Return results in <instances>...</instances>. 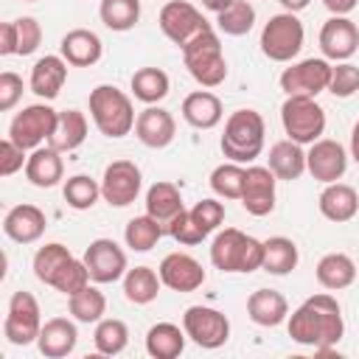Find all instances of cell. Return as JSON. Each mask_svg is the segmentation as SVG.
<instances>
[{
	"label": "cell",
	"mask_w": 359,
	"mask_h": 359,
	"mask_svg": "<svg viewBox=\"0 0 359 359\" xmlns=\"http://www.w3.org/2000/svg\"><path fill=\"white\" fill-rule=\"evenodd\" d=\"M17 53V22H3L0 25V56Z\"/></svg>",
	"instance_id": "cell-50"
},
{
	"label": "cell",
	"mask_w": 359,
	"mask_h": 359,
	"mask_svg": "<svg viewBox=\"0 0 359 359\" xmlns=\"http://www.w3.org/2000/svg\"><path fill=\"white\" fill-rule=\"evenodd\" d=\"M67 309H70V314H73L76 323L90 325V323L104 320V314H107V297H104V292L98 286H90L87 283L84 289H79L76 294L67 297Z\"/></svg>",
	"instance_id": "cell-36"
},
{
	"label": "cell",
	"mask_w": 359,
	"mask_h": 359,
	"mask_svg": "<svg viewBox=\"0 0 359 359\" xmlns=\"http://www.w3.org/2000/svg\"><path fill=\"white\" fill-rule=\"evenodd\" d=\"M306 171L320 182H337L348 171V151L339 140L320 137L306 151Z\"/></svg>",
	"instance_id": "cell-16"
},
{
	"label": "cell",
	"mask_w": 359,
	"mask_h": 359,
	"mask_svg": "<svg viewBox=\"0 0 359 359\" xmlns=\"http://www.w3.org/2000/svg\"><path fill=\"white\" fill-rule=\"evenodd\" d=\"M135 135L137 140L146 146V149H165L174 135H177V123H174V115L163 107H154L149 104L143 112H137V121H135Z\"/></svg>",
	"instance_id": "cell-20"
},
{
	"label": "cell",
	"mask_w": 359,
	"mask_h": 359,
	"mask_svg": "<svg viewBox=\"0 0 359 359\" xmlns=\"http://www.w3.org/2000/svg\"><path fill=\"white\" fill-rule=\"evenodd\" d=\"M81 261H84L93 283H115L126 275V252L112 238L90 241Z\"/></svg>",
	"instance_id": "cell-15"
},
{
	"label": "cell",
	"mask_w": 359,
	"mask_h": 359,
	"mask_svg": "<svg viewBox=\"0 0 359 359\" xmlns=\"http://www.w3.org/2000/svg\"><path fill=\"white\" fill-rule=\"evenodd\" d=\"M331 81V65L328 59H303L294 62L292 67H286L280 73V90L286 95H306V98H317L323 90H328Z\"/></svg>",
	"instance_id": "cell-13"
},
{
	"label": "cell",
	"mask_w": 359,
	"mask_h": 359,
	"mask_svg": "<svg viewBox=\"0 0 359 359\" xmlns=\"http://www.w3.org/2000/svg\"><path fill=\"white\" fill-rule=\"evenodd\" d=\"M56 118H59V112L48 104L22 107L8 123V137L17 146H22L25 151H34L42 146V140H50V135L56 129Z\"/></svg>",
	"instance_id": "cell-9"
},
{
	"label": "cell",
	"mask_w": 359,
	"mask_h": 359,
	"mask_svg": "<svg viewBox=\"0 0 359 359\" xmlns=\"http://www.w3.org/2000/svg\"><path fill=\"white\" fill-rule=\"evenodd\" d=\"M247 314H250V320L255 325L275 328V325H280L289 317V303L275 289H255L247 297Z\"/></svg>",
	"instance_id": "cell-27"
},
{
	"label": "cell",
	"mask_w": 359,
	"mask_h": 359,
	"mask_svg": "<svg viewBox=\"0 0 359 359\" xmlns=\"http://www.w3.org/2000/svg\"><path fill=\"white\" fill-rule=\"evenodd\" d=\"M188 213H191V219L199 224V230H202L205 236H210L213 230H219V224L224 222V205L216 202V199H202V202H196Z\"/></svg>",
	"instance_id": "cell-45"
},
{
	"label": "cell",
	"mask_w": 359,
	"mask_h": 359,
	"mask_svg": "<svg viewBox=\"0 0 359 359\" xmlns=\"http://www.w3.org/2000/svg\"><path fill=\"white\" fill-rule=\"evenodd\" d=\"M182 62L188 67V73L194 76L196 84L202 87H219L227 79V59L219 42V34L213 28L202 31L196 39H191L182 48Z\"/></svg>",
	"instance_id": "cell-6"
},
{
	"label": "cell",
	"mask_w": 359,
	"mask_h": 359,
	"mask_svg": "<svg viewBox=\"0 0 359 359\" xmlns=\"http://www.w3.org/2000/svg\"><path fill=\"white\" fill-rule=\"evenodd\" d=\"M76 342H79L76 323L67 320V317H50V320L42 323L36 348L48 359H65V356H70L76 351Z\"/></svg>",
	"instance_id": "cell-21"
},
{
	"label": "cell",
	"mask_w": 359,
	"mask_h": 359,
	"mask_svg": "<svg viewBox=\"0 0 359 359\" xmlns=\"http://www.w3.org/2000/svg\"><path fill=\"white\" fill-rule=\"evenodd\" d=\"M62 194H65V202L73 210H90L98 202V196H101V182H95L87 174H76V177H70L65 182Z\"/></svg>",
	"instance_id": "cell-43"
},
{
	"label": "cell",
	"mask_w": 359,
	"mask_h": 359,
	"mask_svg": "<svg viewBox=\"0 0 359 359\" xmlns=\"http://www.w3.org/2000/svg\"><path fill=\"white\" fill-rule=\"evenodd\" d=\"M244 174L247 168L241 163H222L210 171V188L216 196L222 199H241V188H244Z\"/></svg>",
	"instance_id": "cell-42"
},
{
	"label": "cell",
	"mask_w": 359,
	"mask_h": 359,
	"mask_svg": "<svg viewBox=\"0 0 359 359\" xmlns=\"http://www.w3.org/2000/svg\"><path fill=\"white\" fill-rule=\"evenodd\" d=\"M62 151H56L53 146H39L28 154V163H25V177L31 185L36 188H53L62 174H65V163L59 157Z\"/></svg>",
	"instance_id": "cell-29"
},
{
	"label": "cell",
	"mask_w": 359,
	"mask_h": 359,
	"mask_svg": "<svg viewBox=\"0 0 359 359\" xmlns=\"http://www.w3.org/2000/svg\"><path fill=\"white\" fill-rule=\"evenodd\" d=\"M67 81V62L65 56H42L34 67H31V93L45 98V101H53L62 87Z\"/></svg>",
	"instance_id": "cell-24"
},
{
	"label": "cell",
	"mask_w": 359,
	"mask_h": 359,
	"mask_svg": "<svg viewBox=\"0 0 359 359\" xmlns=\"http://www.w3.org/2000/svg\"><path fill=\"white\" fill-rule=\"evenodd\" d=\"M286 328L297 345H306V348L325 353L345 334L342 309H339L337 297H331L328 292L311 294L286 317Z\"/></svg>",
	"instance_id": "cell-1"
},
{
	"label": "cell",
	"mask_w": 359,
	"mask_h": 359,
	"mask_svg": "<svg viewBox=\"0 0 359 359\" xmlns=\"http://www.w3.org/2000/svg\"><path fill=\"white\" fill-rule=\"evenodd\" d=\"M182 210H185L182 194H180V188H177L174 182L160 180V182H154V185L146 191V213H149L151 219H157V222L163 224V230H168V224H171Z\"/></svg>",
	"instance_id": "cell-26"
},
{
	"label": "cell",
	"mask_w": 359,
	"mask_h": 359,
	"mask_svg": "<svg viewBox=\"0 0 359 359\" xmlns=\"http://www.w3.org/2000/svg\"><path fill=\"white\" fill-rule=\"evenodd\" d=\"M157 272H160L163 286H168L174 292H194V289H199L205 283L202 264L188 252H168L160 261Z\"/></svg>",
	"instance_id": "cell-19"
},
{
	"label": "cell",
	"mask_w": 359,
	"mask_h": 359,
	"mask_svg": "<svg viewBox=\"0 0 359 359\" xmlns=\"http://www.w3.org/2000/svg\"><path fill=\"white\" fill-rule=\"evenodd\" d=\"M222 115H224L222 101L210 90H196L182 98V118L194 129H213L222 123Z\"/></svg>",
	"instance_id": "cell-25"
},
{
	"label": "cell",
	"mask_w": 359,
	"mask_h": 359,
	"mask_svg": "<svg viewBox=\"0 0 359 359\" xmlns=\"http://www.w3.org/2000/svg\"><path fill=\"white\" fill-rule=\"evenodd\" d=\"M317 283L328 292H339V289H348L353 280H356V264L351 255L345 252H328L317 261Z\"/></svg>",
	"instance_id": "cell-30"
},
{
	"label": "cell",
	"mask_w": 359,
	"mask_h": 359,
	"mask_svg": "<svg viewBox=\"0 0 359 359\" xmlns=\"http://www.w3.org/2000/svg\"><path fill=\"white\" fill-rule=\"evenodd\" d=\"M163 236H165L163 224H160L157 219H151L149 213L129 219V224H126V230H123V241H126V247L135 250V252H149Z\"/></svg>",
	"instance_id": "cell-38"
},
{
	"label": "cell",
	"mask_w": 359,
	"mask_h": 359,
	"mask_svg": "<svg viewBox=\"0 0 359 359\" xmlns=\"http://www.w3.org/2000/svg\"><path fill=\"white\" fill-rule=\"evenodd\" d=\"M182 328L191 342L208 351H216L230 339V320L210 306H188L182 314Z\"/></svg>",
	"instance_id": "cell-11"
},
{
	"label": "cell",
	"mask_w": 359,
	"mask_h": 359,
	"mask_svg": "<svg viewBox=\"0 0 359 359\" xmlns=\"http://www.w3.org/2000/svg\"><path fill=\"white\" fill-rule=\"evenodd\" d=\"M90 118L104 137H123L135 129V107L132 98L115 84H98L90 93Z\"/></svg>",
	"instance_id": "cell-4"
},
{
	"label": "cell",
	"mask_w": 359,
	"mask_h": 359,
	"mask_svg": "<svg viewBox=\"0 0 359 359\" xmlns=\"http://www.w3.org/2000/svg\"><path fill=\"white\" fill-rule=\"evenodd\" d=\"M303 39H306L303 22L292 11L272 14L269 22L261 28V50L272 62H292L300 53Z\"/></svg>",
	"instance_id": "cell-8"
},
{
	"label": "cell",
	"mask_w": 359,
	"mask_h": 359,
	"mask_svg": "<svg viewBox=\"0 0 359 359\" xmlns=\"http://www.w3.org/2000/svg\"><path fill=\"white\" fill-rule=\"evenodd\" d=\"M168 73L160 67H140L132 73V95L143 104H157L168 95Z\"/></svg>",
	"instance_id": "cell-37"
},
{
	"label": "cell",
	"mask_w": 359,
	"mask_h": 359,
	"mask_svg": "<svg viewBox=\"0 0 359 359\" xmlns=\"http://www.w3.org/2000/svg\"><path fill=\"white\" fill-rule=\"evenodd\" d=\"M269 171L278 177V180H297L303 177L306 171V151L300 143L294 140H278L272 149H269Z\"/></svg>",
	"instance_id": "cell-32"
},
{
	"label": "cell",
	"mask_w": 359,
	"mask_h": 359,
	"mask_svg": "<svg viewBox=\"0 0 359 359\" xmlns=\"http://www.w3.org/2000/svg\"><path fill=\"white\" fill-rule=\"evenodd\" d=\"M87 140V118L79 109H62L56 118V129L48 140L56 151H73Z\"/></svg>",
	"instance_id": "cell-33"
},
{
	"label": "cell",
	"mask_w": 359,
	"mask_h": 359,
	"mask_svg": "<svg viewBox=\"0 0 359 359\" xmlns=\"http://www.w3.org/2000/svg\"><path fill=\"white\" fill-rule=\"evenodd\" d=\"M264 261V241L236 230L224 227L210 241V264L222 272H255Z\"/></svg>",
	"instance_id": "cell-5"
},
{
	"label": "cell",
	"mask_w": 359,
	"mask_h": 359,
	"mask_svg": "<svg viewBox=\"0 0 359 359\" xmlns=\"http://www.w3.org/2000/svg\"><path fill=\"white\" fill-rule=\"evenodd\" d=\"M320 50L328 62H348L359 50V28L348 17H331L320 28Z\"/></svg>",
	"instance_id": "cell-17"
},
{
	"label": "cell",
	"mask_w": 359,
	"mask_h": 359,
	"mask_svg": "<svg viewBox=\"0 0 359 359\" xmlns=\"http://www.w3.org/2000/svg\"><path fill=\"white\" fill-rule=\"evenodd\" d=\"M264 118L255 109H236L227 121H224V132H222V154L233 163H252L261 151H264Z\"/></svg>",
	"instance_id": "cell-3"
},
{
	"label": "cell",
	"mask_w": 359,
	"mask_h": 359,
	"mask_svg": "<svg viewBox=\"0 0 359 359\" xmlns=\"http://www.w3.org/2000/svg\"><path fill=\"white\" fill-rule=\"evenodd\" d=\"M278 3H280V6L286 8V11H292V14H297V11H303V8H306V6L311 3V0H278Z\"/></svg>",
	"instance_id": "cell-52"
},
{
	"label": "cell",
	"mask_w": 359,
	"mask_h": 359,
	"mask_svg": "<svg viewBox=\"0 0 359 359\" xmlns=\"http://www.w3.org/2000/svg\"><path fill=\"white\" fill-rule=\"evenodd\" d=\"M39 331H42V311L36 297L31 292H14L8 300L3 337L11 345H31L39 339Z\"/></svg>",
	"instance_id": "cell-10"
},
{
	"label": "cell",
	"mask_w": 359,
	"mask_h": 359,
	"mask_svg": "<svg viewBox=\"0 0 359 359\" xmlns=\"http://www.w3.org/2000/svg\"><path fill=\"white\" fill-rule=\"evenodd\" d=\"M143 185V174L132 160H115L104 168L101 177V196L112 208H126L137 199Z\"/></svg>",
	"instance_id": "cell-14"
},
{
	"label": "cell",
	"mask_w": 359,
	"mask_h": 359,
	"mask_svg": "<svg viewBox=\"0 0 359 359\" xmlns=\"http://www.w3.org/2000/svg\"><path fill=\"white\" fill-rule=\"evenodd\" d=\"M174 241H180V244H185V247H194V244H202L208 236L199 230V224L191 219V213L188 210H182L171 224H168V230H165Z\"/></svg>",
	"instance_id": "cell-46"
},
{
	"label": "cell",
	"mask_w": 359,
	"mask_h": 359,
	"mask_svg": "<svg viewBox=\"0 0 359 359\" xmlns=\"http://www.w3.org/2000/svg\"><path fill=\"white\" fill-rule=\"evenodd\" d=\"M160 286H163L160 272H154L151 266H135V269H126L123 275V297L135 306H146L157 300Z\"/></svg>",
	"instance_id": "cell-34"
},
{
	"label": "cell",
	"mask_w": 359,
	"mask_h": 359,
	"mask_svg": "<svg viewBox=\"0 0 359 359\" xmlns=\"http://www.w3.org/2000/svg\"><path fill=\"white\" fill-rule=\"evenodd\" d=\"M359 90V67L351 62H337L331 65V81H328V93L334 98H351Z\"/></svg>",
	"instance_id": "cell-44"
},
{
	"label": "cell",
	"mask_w": 359,
	"mask_h": 359,
	"mask_svg": "<svg viewBox=\"0 0 359 359\" xmlns=\"http://www.w3.org/2000/svg\"><path fill=\"white\" fill-rule=\"evenodd\" d=\"M34 275L45 286H53L62 294H76L90 283V272L84 261H79L65 244L50 241L34 252Z\"/></svg>",
	"instance_id": "cell-2"
},
{
	"label": "cell",
	"mask_w": 359,
	"mask_h": 359,
	"mask_svg": "<svg viewBox=\"0 0 359 359\" xmlns=\"http://www.w3.org/2000/svg\"><path fill=\"white\" fill-rule=\"evenodd\" d=\"M17 22V56H31L42 42V25L34 17H20Z\"/></svg>",
	"instance_id": "cell-47"
},
{
	"label": "cell",
	"mask_w": 359,
	"mask_h": 359,
	"mask_svg": "<svg viewBox=\"0 0 359 359\" xmlns=\"http://www.w3.org/2000/svg\"><path fill=\"white\" fill-rule=\"evenodd\" d=\"M300 261V252H297V244L286 236H272L264 241V261H261V269L269 272V275H289Z\"/></svg>",
	"instance_id": "cell-35"
},
{
	"label": "cell",
	"mask_w": 359,
	"mask_h": 359,
	"mask_svg": "<svg viewBox=\"0 0 359 359\" xmlns=\"http://www.w3.org/2000/svg\"><path fill=\"white\" fill-rule=\"evenodd\" d=\"M48 227L45 213L36 205H14L3 219V233L17 244H34Z\"/></svg>",
	"instance_id": "cell-22"
},
{
	"label": "cell",
	"mask_w": 359,
	"mask_h": 359,
	"mask_svg": "<svg viewBox=\"0 0 359 359\" xmlns=\"http://www.w3.org/2000/svg\"><path fill=\"white\" fill-rule=\"evenodd\" d=\"M185 328L174 323H157L146 331V353L151 359H177L185 351Z\"/></svg>",
	"instance_id": "cell-31"
},
{
	"label": "cell",
	"mask_w": 359,
	"mask_h": 359,
	"mask_svg": "<svg viewBox=\"0 0 359 359\" xmlns=\"http://www.w3.org/2000/svg\"><path fill=\"white\" fill-rule=\"evenodd\" d=\"M280 123L289 140L300 146H311L325 132V109L306 95H286L280 104Z\"/></svg>",
	"instance_id": "cell-7"
},
{
	"label": "cell",
	"mask_w": 359,
	"mask_h": 359,
	"mask_svg": "<svg viewBox=\"0 0 359 359\" xmlns=\"http://www.w3.org/2000/svg\"><path fill=\"white\" fill-rule=\"evenodd\" d=\"M20 98H22V79L11 70H3L0 73V109L3 112L14 109Z\"/></svg>",
	"instance_id": "cell-49"
},
{
	"label": "cell",
	"mask_w": 359,
	"mask_h": 359,
	"mask_svg": "<svg viewBox=\"0 0 359 359\" xmlns=\"http://www.w3.org/2000/svg\"><path fill=\"white\" fill-rule=\"evenodd\" d=\"M320 205V213L328 219V222H351L359 210V194L345 185V182H328L317 199Z\"/></svg>",
	"instance_id": "cell-28"
},
{
	"label": "cell",
	"mask_w": 359,
	"mask_h": 359,
	"mask_svg": "<svg viewBox=\"0 0 359 359\" xmlns=\"http://www.w3.org/2000/svg\"><path fill=\"white\" fill-rule=\"evenodd\" d=\"M351 157L359 163V121H356L353 129H351Z\"/></svg>",
	"instance_id": "cell-53"
},
{
	"label": "cell",
	"mask_w": 359,
	"mask_h": 359,
	"mask_svg": "<svg viewBox=\"0 0 359 359\" xmlns=\"http://www.w3.org/2000/svg\"><path fill=\"white\" fill-rule=\"evenodd\" d=\"M233 0H202V6L208 8V11H213V14H219V11H224L227 6H230Z\"/></svg>",
	"instance_id": "cell-54"
},
{
	"label": "cell",
	"mask_w": 359,
	"mask_h": 359,
	"mask_svg": "<svg viewBox=\"0 0 359 359\" xmlns=\"http://www.w3.org/2000/svg\"><path fill=\"white\" fill-rule=\"evenodd\" d=\"M275 182L278 177L269 171V165L247 168L244 188H241V205L250 216H269L275 210Z\"/></svg>",
	"instance_id": "cell-18"
},
{
	"label": "cell",
	"mask_w": 359,
	"mask_h": 359,
	"mask_svg": "<svg viewBox=\"0 0 359 359\" xmlns=\"http://www.w3.org/2000/svg\"><path fill=\"white\" fill-rule=\"evenodd\" d=\"M25 163H28L25 149L17 146L11 137H6V140L0 143V174H3V177H11V174H17L20 168H25Z\"/></svg>",
	"instance_id": "cell-48"
},
{
	"label": "cell",
	"mask_w": 359,
	"mask_h": 359,
	"mask_svg": "<svg viewBox=\"0 0 359 359\" xmlns=\"http://www.w3.org/2000/svg\"><path fill=\"white\" fill-rule=\"evenodd\" d=\"M210 22L199 14L196 6L185 3V0H168L160 8V31L182 50L191 39H196L202 31H208Z\"/></svg>",
	"instance_id": "cell-12"
},
{
	"label": "cell",
	"mask_w": 359,
	"mask_h": 359,
	"mask_svg": "<svg viewBox=\"0 0 359 359\" xmlns=\"http://www.w3.org/2000/svg\"><path fill=\"white\" fill-rule=\"evenodd\" d=\"M25 3H34V0H25Z\"/></svg>",
	"instance_id": "cell-55"
},
{
	"label": "cell",
	"mask_w": 359,
	"mask_h": 359,
	"mask_svg": "<svg viewBox=\"0 0 359 359\" xmlns=\"http://www.w3.org/2000/svg\"><path fill=\"white\" fill-rule=\"evenodd\" d=\"M59 53L73 67H93L101 59L104 45H101V36L95 31H90V28H73V31H67L62 36Z\"/></svg>",
	"instance_id": "cell-23"
},
{
	"label": "cell",
	"mask_w": 359,
	"mask_h": 359,
	"mask_svg": "<svg viewBox=\"0 0 359 359\" xmlns=\"http://www.w3.org/2000/svg\"><path fill=\"white\" fill-rule=\"evenodd\" d=\"M95 351L104 356H118L123 353V348L129 345V328L123 320L109 317V320H98L95 323V334H93Z\"/></svg>",
	"instance_id": "cell-39"
},
{
	"label": "cell",
	"mask_w": 359,
	"mask_h": 359,
	"mask_svg": "<svg viewBox=\"0 0 359 359\" xmlns=\"http://www.w3.org/2000/svg\"><path fill=\"white\" fill-rule=\"evenodd\" d=\"M98 17L109 31H129L140 20V0H101Z\"/></svg>",
	"instance_id": "cell-40"
},
{
	"label": "cell",
	"mask_w": 359,
	"mask_h": 359,
	"mask_svg": "<svg viewBox=\"0 0 359 359\" xmlns=\"http://www.w3.org/2000/svg\"><path fill=\"white\" fill-rule=\"evenodd\" d=\"M216 25L227 36H244L255 25V8L250 0H233L224 11L216 14Z\"/></svg>",
	"instance_id": "cell-41"
},
{
	"label": "cell",
	"mask_w": 359,
	"mask_h": 359,
	"mask_svg": "<svg viewBox=\"0 0 359 359\" xmlns=\"http://www.w3.org/2000/svg\"><path fill=\"white\" fill-rule=\"evenodd\" d=\"M323 6H325L331 14H337V17H348V14L359 6V0H323Z\"/></svg>",
	"instance_id": "cell-51"
}]
</instances>
